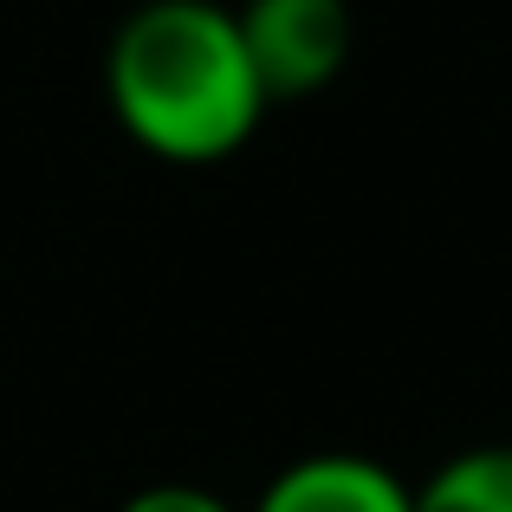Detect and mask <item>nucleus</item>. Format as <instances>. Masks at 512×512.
Here are the masks:
<instances>
[{
    "label": "nucleus",
    "mask_w": 512,
    "mask_h": 512,
    "mask_svg": "<svg viewBox=\"0 0 512 512\" xmlns=\"http://www.w3.org/2000/svg\"><path fill=\"white\" fill-rule=\"evenodd\" d=\"M104 91L130 143L163 163H221L266 117L240 20L214 0H143L111 33Z\"/></svg>",
    "instance_id": "f257e3e1"
},
{
    "label": "nucleus",
    "mask_w": 512,
    "mask_h": 512,
    "mask_svg": "<svg viewBox=\"0 0 512 512\" xmlns=\"http://www.w3.org/2000/svg\"><path fill=\"white\" fill-rule=\"evenodd\" d=\"M234 20L266 104L325 91L344 72L350 39H357L350 0H247V7H234Z\"/></svg>",
    "instance_id": "f03ea898"
},
{
    "label": "nucleus",
    "mask_w": 512,
    "mask_h": 512,
    "mask_svg": "<svg viewBox=\"0 0 512 512\" xmlns=\"http://www.w3.org/2000/svg\"><path fill=\"white\" fill-rule=\"evenodd\" d=\"M253 512H415V487H402L370 454H305L260 493Z\"/></svg>",
    "instance_id": "7ed1b4c3"
},
{
    "label": "nucleus",
    "mask_w": 512,
    "mask_h": 512,
    "mask_svg": "<svg viewBox=\"0 0 512 512\" xmlns=\"http://www.w3.org/2000/svg\"><path fill=\"white\" fill-rule=\"evenodd\" d=\"M415 512H512V448H467L415 487Z\"/></svg>",
    "instance_id": "20e7f679"
},
{
    "label": "nucleus",
    "mask_w": 512,
    "mask_h": 512,
    "mask_svg": "<svg viewBox=\"0 0 512 512\" xmlns=\"http://www.w3.org/2000/svg\"><path fill=\"white\" fill-rule=\"evenodd\" d=\"M124 512H234V506L201 493V487H143Z\"/></svg>",
    "instance_id": "39448f33"
}]
</instances>
